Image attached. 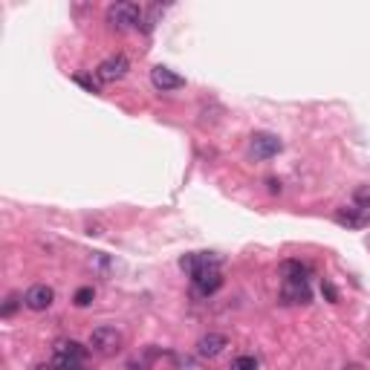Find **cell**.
<instances>
[{"mask_svg": "<svg viewBox=\"0 0 370 370\" xmlns=\"http://www.w3.org/2000/svg\"><path fill=\"white\" fill-rule=\"evenodd\" d=\"M220 286H223V272H220V266L200 269V272H194V275H191V290H194V295H200V298L214 295L217 290H220Z\"/></svg>", "mask_w": 370, "mask_h": 370, "instance_id": "cell-3", "label": "cell"}, {"mask_svg": "<svg viewBox=\"0 0 370 370\" xmlns=\"http://www.w3.org/2000/svg\"><path fill=\"white\" fill-rule=\"evenodd\" d=\"M281 275H284V281H307L310 278V264H301V260H284Z\"/></svg>", "mask_w": 370, "mask_h": 370, "instance_id": "cell-13", "label": "cell"}, {"mask_svg": "<svg viewBox=\"0 0 370 370\" xmlns=\"http://www.w3.org/2000/svg\"><path fill=\"white\" fill-rule=\"evenodd\" d=\"M171 359H174L176 370H203V365H200L197 359H191V356H180V353H174Z\"/></svg>", "mask_w": 370, "mask_h": 370, "instance_id": "cell-15", "label": "cell"}, {"mask_svg": "<svg viewBox=\"0 0 370 370\" xmlns=\"http://www.w3.org/2000/svg\"><path fill=\"white\" fill-rule=\"evenodd\" d=\"M284 150V142L275 133H255L252 136V157L255 159H272Z\"/></svg>", "mask_w": 370, "mask_h": 370, "instance_id": "cell-8", "label": "cell"}, {"mask_svg": "<svg viewBox=\"0 0 370 370\" xmlns=\"http://www.w3.org/2000/svg\"><path fill=\"white\" fill-rule=\"evenodd\" d=\"M76 81H78V84L84 87L87 93H99V84H95V81H93L90 76H81V73H78V76H76Z\"/></svg>", "mask_w": 370, "mask_h": 370, "instance_id": "cell-18", "label": "cell"}, {"mask_svg": "<svg viewBox=\"0 0 370 370\" xmlns=\"http://www.w3.org/2000/svg\"><path fill=\"white\" fill-rule=\"evenodd\" d=\"M35 370H61V367H35Z\"/></svg>", "mask_w": 370, "mask_h": 370, "instance_id": "cell-21", "label": "cell"}, {"mask_svg": "<svg viewBox=\"0 0 370 370\" xmlns=\"http://www.w3.org/2000/svg\"><path fill=\"white\" fill-rule=\"evenodd\" d=\"M70 370H84V367H81V365H78V367H70Z\"/></svg>", "mask_w": 370, "mask_h": 370, "instance_id": "cell-22", "label": "cell"}, {"mask_svg": "<svg viewBox=\"0 0 370 370\" xmlns=\"http://www.w3.org/2000/svg\"><path fill=\"white\" fill-rule=\"evenodd\" d=\"M122 345H125V333H122L119 327H113V324H102V327H95V330L90 333V347L95 353H102V356L119 353Z\"/></svg>", "mask_w": 370, "mask_h": 370, "instance_id": "cell-2", "label": "cell"}, {"mask_svg": "<svg viewBox=\"0 0 370 370\" xmlns=\"http://www.w3.org/2000/svg\"><path fill=\"white\" fill-rule=\"evenodd\" d=\"M93 298H95V290H93V286H81V290L73 295V304H76V307H90V304H93Z\"/></svg>", "mask_w": 370, "mask_h": 370, "instance_id": "cell-14", "label": "cell"}, {"mask_svg": "<svg viewBox=\"0 0 370 370\" xmlns=\"http://www.w3.org/2000/svg\"><path fill=\"white\" fill-rule=\"evenodd\" d=\"M15 310H18V298H15V295H12V298L6 301V307H3V310H0V315H3V319H9V315H12V312H15Z\"/></svg>", "mask_w": 370, "mask_h": 370, "instance_id": "cell-20", "label": "cell"}, {"mask_svg": "<svg viewBox=\"0 0 370 370\" xmlns=\"http://www.w3.org/2000/svg\"><path fill=\"white\" fill-rule=\"evenodd\" d=\"M150 84H154L159 93H174V90H183L185 87V78L180 73H174L171 67H154L150 70Z\"/></svg>", "mask_w": 370, "mask_h": 370, "instance_id": "cell-7", "label": "cell"}, {"mask_svg": "<svg viewBox=\"0 0 370 370\" xmlns=\"http://www.w3.org/2000/svg\"><path fill=\"white\" fill-rule=\"evenodd\" d=\"M84 359H87V347H81L78 341H58L56 345V367H61V370H70V367H78V365H84Z\"/></svg>", "mask_w": 370, "mask_h": 370, "instance_id": "cell-4", "label": "cell"}, {"mask_svg": "<svg viewBox=\"0 0 370 370\" xmlns=\"http://www.w3.org/2000/svg\"><path fill=\"white\" fill-rule=\"evenodd\" d=\"M229 370H257V359L255 356H238Z\"/></svg>", "mask_w": 370, "mask_h": 370, "instance_id": "cell-17", "label": "cell"}, {"mask_svg": "<svg viewBox=\"0 0 370 370\" xmlns=\"http://www.w3.org/2000/svg\"><path fill=\"white\" fill-rule=\"evenodd\" d=\"M107 23H111L113 30H119V32L136 30V26L142 23V6L139 3H128V0L111 3L107 6Z\"/></svg>", "mask_w": 370, "mask_h": 370, "instance_id": "cell-1", "label": "cell"}, {"mask_svg": "<svg viewBox=\"0 0 370 370\" xmlns=\"http://www.w3.org/2000/svg\"><path fill=\"white\" fill-rule=\"evenodd\" d=\"M284 304H310V281H284V290H281Z\"/></svg>", "mask_w": 370, "mask_h": 370, "instance_id": "cell-11", "label": "cell"}, {"mask_svg": "<svg viewBox=\"0 0 370 370\" xmlns=\"http://www.w3.org/2000/svg\"><path fill=\"white\" fill-rule=\"evenodd\" d=\"M353 205H359V209L370 211V185L356 188V194H353Z\"/></svg>", "mask_w": 370, "mask_h": 370, "instance_id": "cell-16", "label": "cell"}, {"mask_svg": "<svg viewBox=\"0 0 370 370\" xmlns=\"http://www.w3.org/2000/svg\"><path fill=\"white\" fill-rule=\"evenodd\" d=\"M211 266H220V257L214 252H191V255L180 257V269L188 272V275H194L200 269H211Z\"/></svg>", "mask_w": 370, "mask_h": 370, "instance_id": "cell-9", "label": "cell"}, {"mask_svg": "<svg viewBox=\"0 0 370 370\" xmlns=\"http://www.w3.org/2000/svg\"><path fill=\"white\" fill-rule=\"evenodd\" d=\"M321 292L327 295V301H330V304H336V301H338V290H336L330 281H324V284H321Z\"/></svg>", "mask_w": 370, "mask_h": 370, "instance_id": "cell-19", "label": "cell"}, {"mask_svg": "<svg viewBox=\"0 0 370 370\" xmlns=\"http://www.w3.org/2000/svg\"><path fill=\"white\" fill-rule=\"evenodd\" d=\"M336 223L347 229H365L370 223V211L359 209V205H345V209L336 211Z\"/></svg>", "mask_w": 370, "mask_h": 370, "instance_id": "cell-10", "label": "cell"}, {"mask_svg": "<svg viewBox=\"0 0 370 370\" xmlns=\"http://www.w3.org/2000/svg\"><path fill=\"white\" fill-rule=\"evenodd\" d=\"M52 301H56V290L47 284H35L30 290L23 292V307H30L32 312H44L52 307Z\"/></svg>", "mask_w": 370, "mask_h": 370, "instance_id": "cell-6", "label": "cell"}, {"mask_svg": "<svg viewBox=\"0 0 370 370\" xmlns=\"http://www.w3.org/2000/svg\"><path fill=\"white\" fill-rule=\"evenodd\" d=\"M226 347H229V338H226L223 333H205V336L197 341V353H200V356H209V359L220 356Z\"/></svg>", "mask_w": 370, "mask_h": 370, "instance_id": "cell-12", "label": "cell"}, {"mask_svg": "<svg viewBox=\"0 0 370 370\" xmlns=\"http://www.w3.org/2000/svg\"><path fill=\"white\" fill-rule=\"evenodd\" d=\"M128 70H130V61L119 52V56L104 58L99 67H95V76H99V81H104V84H113V81L125 78V76H128Z\"/></svg>", "mask_w": 370, "mask_h": 370, "instance_id": "cell-5", "label": "cell"}]
</instances>
